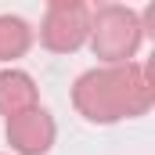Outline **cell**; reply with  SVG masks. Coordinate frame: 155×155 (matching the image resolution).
Here are the masks:
<instances>
[{
	"instance_id": "obj_1",
	"label": "cell",
	"mask_w": 155,
	"mask_h": 155,
	"mask_svg": "<svg viewBox=\"0 0 155 155\" xmlns=\"http://www.w3.org/2000/svg\"><path fill=\"white\" fill-rule=\"evenodd\" d=\"M152 101H155L152 65H141V61L87 69L72 83L76 112L87 123H101V126L144 116L152 108Z\"/></svg>"
},
{
	"instance_id": "obj_2",
	"label": "cell",
	"mask_w": 155,
	"mask_h": 155,
	"mask_svg": "<svg viewBox=\"0 0 155 155\" xmlns=\"http://www.w3.org/2000/svg\"><path fill=\"white\" fill-rule=\"evenodd\" d=\"M144 40V22L134 7L123 4H105L97 11H90V51L94 58H101L105 65H126L134 61L137 47Z\"/></svg>"
},
{
	"instance_id": "obj_3",
	"label": "cell",
	"mask_w": 155,
	"mask_h": 155,
	"mask_svg": "<svg viewBox=\"0 0 155 155\" xmlns=\"http://www.w3.org/2000/svg\"><path fill=\"white\" fill-rule=\"evenodd\" d=\"M90 36V7L79 0H54L43 11L40 43L54 54H72Z\"/></svg>"
},
{
	"instance_id": "obj_5",
	"label": "cell",
	"mask_w": 155,
	"mask_h": 155,
	"mask_svg": "<svg viewBox=\"0 0 155 155\" xmlns=\"http://www.w3.org/2000/svg\"><path fill=\"white\" fill-rule=\"evenodd\" d=\"M29 108H40V94L29 72L22 69H4L0 72V116L15 119Z\"/></svg>"
},
{
	"instance_id": "obj_4",
	"label": "cell",
	"mask_w": 155,
	"mask_h": 155,
	"mask_svg": "<svg viewBox=\"0 0 155 155\" xmlns=\"http://www.w3.org/2000/svg\"><path fill=\"white\" fill-rule=\"evenodd\" d=\"M58 137V126L47 108H29L22 116L7 119V144L18 155H47Z\"/></svg>"
},
{
	"instance_id": "obj_6",
	"label": "cell",
	"mask_w": 155,
	"mask_h": 155,
	"mask_svg": "<svg viewBox=\"0 0 155 155\" xmlns=\"http://www.w3.org/2000/svg\"><path fill=\"white\" fill-rule=\"evenodd\" d=\"M33 47V29L18 15H0V61L22 58Z\"/></svg>"
}]
</instances>
